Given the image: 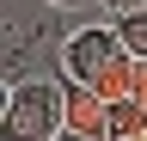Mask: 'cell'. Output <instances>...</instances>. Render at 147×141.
Returning a JSON list of instances; mask_svg holds the SVG:
<instances>
[{"label":"cell","instance_id":"1","mask_svg":"<svg viewBox=\"0 0 147 141\" xmlns=\"http://www.w3.org/2000/svg\"><path fill=\"white\" fill-rule=\"evenodd\" d=\"M61 117H67V98H61V67H55V74L6 80L0 129H6L12 141H55V135H61Z\"/></svg>","mask_w":147,"mask_h":141},{"label":"cell","instance_id":"2","mask_svg":"<svg viewBox=\"0 0 147 141\" xmlns=\"http://www.w3.org/2000/svg\"><path fill=\"white\" fill-rule=\"evenodd\" d=\"M55 12H37V19H25V12H12L6 19V49H0V74L6 80H25V74H43L49 61H61V25H55Z\"/></svg>","mask_w":147,"mask_h":141},{"label":"cell","instance_id":"3","mask_svg":"<svg viewBox=\"0 0 147 141\" xmlns=\"http://www.w3.org/2000/svg\"><path fill=\"white\" fill-rule=\"evenodd\" d=\"M123 49H129V43H123V31H117V25H80V31H67L61 61H55V67H61L67 80H86V86H92V80L104 74V61H110V55H123Z\"/></svg>","mask_w":147,"mask_h":141},{"label":"cell","instance_id":"4","mask_svg":"<svg viewBox=\"0 0 147 141\" xmlns=\"http://www.w3.org/2000/svg\"><path fill=\"white\" fill-rule=\"evenodd\" d=\"M61 98H67V117H61V135L74 141H110V98L86 80H67L61 74Z\"/></svg>","mask_w":147,"mask_h":141},{"label":"cell","instance_id":"5","mask_svg":"<svg viewBox=\"0 0 147 141\" xmlns=\"http://www.w3.org/2000/svg\"><path fill=\"white\" fill-rule=\"evenodd\" d=\"M110 141H147V104L135 92L110 98Z\"/></svg>","mask_w":147,"mask_h":141},{"label":"cell","instance_id":"6","mask_svg":"<svg viewBox=\"0 0 147 141\" xmlns=\"http://www.w3.org/2000/svg\"><path fill=\"white\" fill-rule=\"evenodd\" d=\"M110 25L123 31V43L135 49V55H147V6H135V12H110Z\"/></svg>","mask_w":147,"mask_h":141},{"label":"cell","instance_id":"7","mask_svg":"<svg viewBox=\"0 0 147 141\" xmlns=\"http://www.w3.org/2000/svg\"><path fill=\"white\" fill-rule=\"evenodd\" d=\"M37 6H61V12H86V6H98V0H37Z\"/></svg>","mask_w":147,"mask_h":141},{"label":"cell","instance_id":"8","mask_svg":"<svg viewBox=\"0 0 147 141\" xmlns=\"http://www.w3.org/2000/svg\"><path fill=\"white\" fill-rule=\"evenodd\" d=\"M104 12H135V6H147V0H98Z\"/></svg>","mask_w":147,"mask_h":141}]
</instances>
